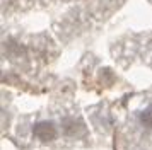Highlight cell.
Instances as JSON below:
<instances>
[{"mask_svg":"<svg viewBox=\"0 0 152 150\" xmlns=\"http://www.w3.org/2000/svg\"><path fill=\"white\" fill-rule=\"evenodd\" d=\"M133 123L137 125L140 133L151 135L152 133V102H145L144 106L133 113Z\"/></svg>","mask_w":152,"mask_h":150,"instance_id":"cell-2","label":"cell"},{"mask_svg":"<svg viewBox=\"0 0 152 150\" xmlns=\"http://www.w3.org/2000/svg\"><path fill=\"white\" fill-rule=\"evenodd\" d=\"M29 133H31V138L34 140V143L48 147L60 138L62 123L55 121L53 118H36V121H33V125H31Z\"/></svg>","mask_w":152,"mask_h":150,"instance_id":"cell-1","label":"cell"}]
</instances>
